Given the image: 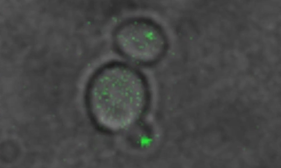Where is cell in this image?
<instances>
[{"instance_id": "6da1fadb", "label": "cell", "mask_w": 281, "mask_h": 168, "mask_svg": "<svg viewBox=\"0 0 281 168\" xmlns=\"http://www.w3.org/2000/svg\"><path fill=\"white\" fill-rule=\"evenodd\" d=\"M140 79L131 70L116 65L103 69L95 76L88 98L93 114L101 124L120 129L139 115L146 98Z\"/></svg>"}]
</instances>
